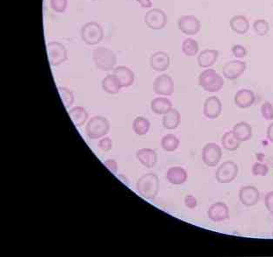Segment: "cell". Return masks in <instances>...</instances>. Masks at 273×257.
Listing matches in <instances>:
<instances>
[{"label": "cell", "mask_w": 273, "mask_h": 257, "mask_svg": "<svg viewBox=\"0 0 273 257\" xmlns=\"http://www.w3.org/2000/svg\"><path fill=\"white\" fill-rule=\"evenodd\" d=\"M136 190L145 199H155L159 191V178L153 173L142 175L136 182Z\"/></svg>", "instance_id": "cell-1"}, {"label": "cell", "mask_w": 273, "mask_h": 257, "mask_svg": "<svg viewBox=\"0 0 273 257\" xmlns=\"http://www.w3.org/2000/svg\"><path fill=\"white\" fill-rule=\"evenodd\" d=\"M102 88L106 93L109 94H117L122 88L120 86L119 79H117L114 74H109L104 78L102 80Z\"/></svg>", "instance_id": "cell-27"}, {"label": "cell", "mask_w": 273, "mask_h": 257, "mask_svg": "<svg viewBox=\"0 0 273 257\" xmlns=\"http://www.w3.org/2000/svg\"><path fill=\"white\" fill-rule=\"evenodd\" d=\"M81 38L86 45H98L102 41L104 31L98 23L88 22L81 28Z\"/></svg>", "instance_id": "cell-5"}, {"label": "cell", "mask_w": 273, "mask_h": 257, "mask_svg": "<svg viewBox=\"0 0 273 257\" xmlns=\"http://www.w3.org/2000/svg\"><path fill=\"white\" fill-rule=\"evenodd\" d=\"M232 133L240 142H244V141H249L251 139L253 134V129L250 126V124L246 122H239L233 127Z\"/></svg>", "instance_id": "cell-26"}, {"label": "cell", "mask_w": 273, "mask_h": 257, "mask_svg": "<svg viewBox=\"0 0 273 257\" xmlns=\"http://www.w3.org/2000/svg\"><path fill=\"white\" fill-rule=\"evenodd\" d=\"M180 144L178 138L174 134H166L161 140V147L167 152H174L178 149Z\"/></svg>", "instance_id": "cell-30"}, {"label": "cell", "mask_w": 273, "mask_h": 257, "mask_svg": "<svg viewBox=\"0 0 273 257\" xmlns=\"http://www.w3.org/2000/svg\"><path fill=\"white\" fill-rule=\"evenodd\" d=\"M104 165L105 167H106V168L109 170V171L112 172L113 174H116L117 171H118V163L115 160L113 159H108L106 161H104Z\"/></svg>", "instance_id": "cell-40"}, {"label": "cell", "mask_w": 273, "mask_h": 257, "mask_svg": "<svg viewBox=\"0 0 273 257\" xmlns=\"http://www.w3.org/2000/svg\"><path fill=\"white\" fill-rule=\"evenodd\" d=\"M246 69V64L240 60H232L223 66L222 73L224 78L229 80L239 79Z\"/></svg>", "instance_id": "cell-12"}, {"label": "cell", "mask_w": 273, "mask_h": 257, "mask_svg": "<svg viewBox=\"0 0 273 257\" xmlns=\"http://www.w3.org/2000/svg\"><path fill=\"white\" fill-rule=\"evenodd\" d=\"M184 205L187 207L188 209H193L198 205V201L196 199V197L191 195H188V196L184 197Z\"/></svg>", "instance_id": "cell-39"}, {"label": "cell", "mask_w": 273, "mask_h": 257, "mask_svg": "<svg viewBox=\"0 0 273 257\" xmlns=\"http://www.w3.org/2000/svg\"><path fill=\"white\" fill-rule=\"evenodd\" d=\"M166 179L172 185H182L187 181V172L182 167H172L168 169Z\"/></svg>", "instance_id": "cell-20"}, {"label": "cell", "mask_w": 273, "mask_h": 257, "mask_svg": "<svg viewBox=\"0 0 273 257\" xmlns=\"http://www.w3.org/2000/svg\"><path fill=\"white\" fill-rule=\"evenodd\" d=\"M181 123V115L178 110L171 108L163 117V126L168 130H174Z\"/></svg>", "instance_id": "cell-24"}, {"label": "cell", "mask_w": 273, "mask_h": 257, "mask_svg": "<svg viewBox=\"0 0 273 257\" xmlns=\"http://www.w3.org/2000/svg\"><path fill=\"white\" fill-rule=\"evenodd\" d=\"M113 74L119 79L121 87H129L134 84L135 79L134 72L127 66L120 65L113 69Z\"/></svg>", "instance_id": "cell-18"}, {"label": "cell", "mask_w": 273, "mask_h": 257, "mask_svg": "<svg viewBox=\"0 0 273 257\" xmlns=\"http://www.w3.org/2000/svg\"><path fill=\"white\" fill-rule=\"evenodd\" d=\"M221 142L223 148L231 152L236 151L240 146V141L235 137L232 131H229L226 132V134H224Z\"/></svg>", "instance_id": "cell-29"}, {"label": "cell", "mask_w": 273, "mask_h": 257, "mask_svg": "<svg viewBox=\"0 0 273 257\" xmlns=\"http://www.w3.org/2000/svg\"><path fill=\"white\" fill-rule=\"evenodd\" d=\"M260 112H261V115L265 120H273V106L270 102H268V101L264 102L263 105L261 106Z\"/></svg>", "instance_id": "cell-36"}, {"label": "cell", "mask_w": 273, "mask_h": 257, "mask_svg": "<svg viewBox=\"0 0 273 257\" xmlns=\"http://www.w3.org/2000/svg\"><path fill=\"white\" fill-rule=\"evenodd\" d=\"M49 62L52 66H58L67 60V51L59 42H50L46 45Z\"/></svg>", "instance_id": "cell-7"}, {"label": "cell", "mask_w": 273, "mask_h": 257, "mask_svg": "<svg viewBox=\"0 0 273 257\" xmlns=\"http://www.w3.org/2000/svg\"><path fill=\"white\" fill-rule=\"evenodd\" d=\"M269 24L265 19H258L253 23V30L258 36L264 37L269 31Z\"/></svg>", "instance_id": "cell-33"}, {"label": "cell", "mask_w": 273, "mask_h": 257, "mask_svg": "<svg viewBox=\"0 0 273 257\" xmlns=\"http://www.w3.org/2000/svg\"><path fill=\"white\" fill-rule=\"evenodd\" d=\"M265 205L270 212H273V191L267 193L265 196Z\"/></svg>", "instance_id": "cell-41"}, {"label": "cell", "mask_w": 273, "mask_h": 257, "mask_svg": "<svg viewBox=\"0 0 273 257\" xmlns=\"http://www.w3.org/2000/svg\"><path fill=\"white\" fill-rule=\"evenodd\" d=\"M219 58V51L212 49L202 51L198 57V64L201 68H209L215 64Z\"/></svg>", "instance_id": "cell-21"}, {"label": "cell", "mask_w": 273, "mask_h": 257, "mask_svg": "<svg viewBox=\"0 0 273 257\" xmlns=\"http://www.w3.org/2000/svg\"><path fill=\"white\" fill-rule=\"evenodd\" d=\"M92 59L97 68L104 72L113 70L117 64L116 54L111 49L103 46L93 50Z\"/></svg>", "instance_id": "cell-3"}, {"label": "cell", "mask_w": 273, "mask_h": 257, "mask_svg": "<svg viewBox=\"0 0 273 257\" xmlns=\"http://www.w3.org/2000/svg\"><path fill=\"white\" fill-rule=\"evenodd\" d=\"M174 81L168 74L158 76L154 81L153 91L157 95L171 96L174 93Z\"/></svg>", "instance_id": "cell-10"}, {"label": "cell", "mask_w": 273, "mask_h": 257, "mask_svg": "<svg viewBox=\"0 0 273 257\" xmlns=\"http://www.w3.org/2000/svg\"><path fill=\"white\" fill-rule=\"evenodd\" d=\"M144 22L151 30H162L167 24V15L161 9H151L145 14Z\"/></svg>", "instance_id": "cell-8"}, {"label": "cell", "mask_w": 273, "mask_h": 257, "mask_svg": "<svg viewBox=\"0 0 273 257\" xmlns=\"http://www.w3.org/2000/svg\"></svg>", "instance_id": "cell-44"}, {"label": "cell", "mask_w": 273, "mask_h": 257, "mask_svg": "<svg viewBox=\"0 0 273 257\" xmlns=\"http://www.w3.org/2000/svg\"><path fill=\"white\" fill-rule=\"evenodd\" d=\"M198 84L208 93H218L222 89L225 81L224 78L214 69L207 68L200 73Z\"/></svg>", "instance_id": "cell-2"}, {"label": "cell", "mask_w": 273, "mask_h": 257, "mask_svg": "<svg viewBox=\"0 0 273 257\" xmlns=\"http://www.w3.org/2000/svg\"><path fill=\"white\" fill-rule=\"evenodd\" d=\"M58 91L59 95L61 97L62 101H63V104L65 106V108L69 109L70 107H72L73 103H74L73 93L68 88L62 87V86H58Z\"/></svg>", "instance_id": "cell-32"}, {"label": "cell", "mask_w": 273, "mask_h": 257, "mask_svg": "<svg viewBox=\"0 0 273 257\" xmlns=\"http://www.w3.org/2000/svg\"><path fill=\"white\" fill-rule=\"evenodd\" d=\"M239 197L243 205L252 207L256 205L259 202L260 191L253 186H245L239 190Z\"/></svg>", "instance_id": "cell-13"}, {"label": "cell", "mask_w": 273, "mask_h": 257, "mask_svg": "<svg viewBox=\"0 0 273 257\" xmlns=\"http://www.w3.org/2000/svg\"><path fill=\"white\" fill-rule=\"evenodd\" d=\"M255 100H256L255 94L253 91L248 89L239 90L236 93L234 97L236 106L242 109H246L253 106L255 102Z\"/></svg>", "instance_id": "cell-17"}, {"label": "cell", "mask_w": 273, "mask_h": 257, "mask_svg": "<svg viewBox=\"0 0 273 257\" xmlns=\"http://www.w3.org/2000/svg\"><path fill=\"white\" fill-rule=\"evenodd\" d=\"M230 27L232 31L239 35L246 34L249 31V21L245 16L237 15L231 18L230 20Z\"/></svg>", "instance_id": "cell-22"}, {"label": "cell", "mask_w": 273, "mask_h": 257, "mask_svg": "<svg viewBox=\"0 0 273 257\" xmlns=\"http://www.w3.org/2000/svg\"><path fill=\"white\" fill-rule=\"evenodd\" d=\"M232 53L237 58H243L246 57L247 51L243 45H236L232 48Z\"/></svg>", "instance_id": "cell-38"}, {"label": "cell", "mask_w": 273, "mask_h": 257, "mask_svg": "<svg viewBox=\"0 0 273 257\" xmlns=\"http://www.w3.org/2000/svg\"><path fill=\"white\" fill-rule=\"evenodd\" d=\"M150 129V120L143 116L136 117L133 121V130L135 134L143 136L148 134Z\"/></svg>", "instance_id": "cell-28"}, {"label": "cell", "mask_w": 273, "mask_h": 257, "mask_svg": "<svg viewBox=\"0 0 273 257\" xmlns=\"http://www.w3.org/2000/svg\"><path fill=\"white\" fill-rule=\"evenodd\" d=\"M222 158V149L219 145L211 142L207 143L202 150V160L206 166L215 167Z\"/></svg>", "instance_id": "cell-9"}, {"label": "cell", "mask_w": 273, "mask_h": 257, "mask_svg": "<svg viewBox=\"0 0 273 257\" xmlns=\"http://www.w3.org/2000/svg\"></svg>", "instance_id": "cell-45"}, {"label": "cell", "mask_w": 273, "mask_h": 257, "mask_svg": "<svg viewBox=\"0 0 273 257\" xmlns=\"http://www.w3.org/2000/svg\"><path fill=\"white\" fill-rule=\"evenodd\" d=\"M203 113L206 118L214 120L222 113V103L219 98L216 96L209 97L204 104Z\"/></svg>", "instance_id": "cell-14"}, {"label": "cell", "mask_w": 273, "mask_h": 257, "mask_svg": "<svg viewBox=\"0 0 273 257\" xmlns=\"http://www.w3.org/2000/svg\"><path fill=\"white\" fill-rule=\"evenodd\" d=\"M67 4H68V0H51L50 1L51 9L58 13L64 12L67 8Z\"/></svg>", "instance_id": "cell-34"}, {"label": "cell", "mask_w": 273, "mask_h": 257, "mask_svg": "<svg viewBox=\"0 0 273 257\" xmlns=\"http://www.w3.org/2000/svg\"><path fill=\"white\" fill-rule=\"evenodd\" d=\"M239 173L238 165L234 161H227L223 162L216 171V179L219 183H230L235 180Z\"/></svg>", "instance_id": "cell-6"}, {"label": "cell", "mask_w": 273, "mask_h": 257, "mask_svg": "<svg viewBox=\"0 0 273 257\" xmlns=\"http://www.w3.org/2000/svg\"><path fill=\"white\" fill-rule=\"evenodd\" d=\"M150 66L156 72H164L166 71L170 64L171 58L170 56L164 51H157L150 57Z\"/></svg>", "instance_id": "cell-16"}, {"label": "cell", "mask_w": 273, "mask_h": 257, "mask_svg": "<svg viewBox=\"0 0 273 257\" xmlns=\"http://www.w3.org/2000/svg\"><path fill=\"white\" fill-rule=\"evenodd\" d=\"M199 51L198 42L193 38H186L182 43V51L187 57H194Z\"/></svg>", "instance_id": "cell-31"}, {"label": "cell", "mask_w": 273, "mask_h": 257, "mask_svg": "<svg viewBox=\"0 0 273 257\" xmlns=\"http://www.w3.org/2000/svg\"><path fill=\"white\" fill-rule=\"evenodd\" d=\"M208 217L214 223H220L229 218V208L225 203H213L208 209Z\"/></svg>", "instance_id": "cell-15"}, {"label": "cell", "mask_w": 273, "mask_h": 257, "mask_svg": "<svg viewBox=\"0 0 273 257\" xmlns=\"http://www.w3.org/2000/svg\"><path fill=\"white\" fill-rule=\"evenodd\" d=\"M69 116L76 127H81L88 120V113L83 106H74L69 110Z\"/></svg>", "instance_id": "cell-25"}, {"label": "cell", "mask_w": 273, "mask_h": 257, "mask_svg": "<svg viewBox=\"0 0 273 257\" xmlns=\"http://www.w3.org/2000/svg\"><path fill=\"white\" fill-rule=\"evenodd\" d=\"M136 158L140 163L147 168H152L157 164V154L151 148H142L136 152Z\"/></svg>", "instance_id": "cell-19"}, {"label": "cell", "mask_w": 273, "mask_h": 257, "mask_svg": "<svg viewBox=\"0 0 273 257\" xmlns=\"http://www.w3.org/2000/svg\"><path fill=\"white\" fill-rule=\"evenodd\" d=\"M109 130V121L103 116L92 117L86 126V135L92 140L104 137Z\"/></svg>", "instance_id": "cell-4"}, {"label": "cell", "mask_w": 273, "mask_h": 257, "mask_svg": "<svg viewBox=\"0 0 273 257\" xmlns=\"http://www.w3.org/2000/svg\"><path fill=\"white\" fill-rule=\"evenodd\" d=\"M150 107L154 113L157 115H164L172 108V103L165 97H157L152 100Z\"/></svg>", "instance_id": "cell-23"}, {"label": "cell", "mask_w": 273, "mask_h": 257, "mask_svg": "<svg viewBox=\"0 0 273 257\" xmlns=\"http://www.w3.org/2000/svg\"><path fill=\"white\" fill-rule=\"evenodd\" d=\"M267 139L273 143V122L267 128Z\"/></svg>", "instance_id": "cell-43"}, {"label": "cell", "mask_w": 273, "mask_h": 257, "mask_svg": "<svg viewBox=\"0 0 273 257\" xmlns=\"http://www.w3.org/2000/svg\"><path fill=\"white\" fill-rule=\"evenodd\" d=\"M136 1L139 3L140 6L143 8V9H149L153 5L151 0H136Z\"/></svg>", "instance_id": "cell-42"}, {"label": "cell", "mask_w": 273, "mask_h": 257, "mask_svg": "<svg viewBox=\"0 0 273 257\" xmlns=\"http://www.w3.org/2000/svg\"><path fill=\"white\" fill-rule=\"evenodd\" d=\"M269 172V168L267 165L256 162L252 168V173L254 176H266Z\"/></svg>", "instance_id": "cell-35"}, {"label": "cell", "mask_w": 273, "mask_h": 257, "mask_svg": "<svg viewBox=\"0 0 273 257\" xmlns=\"http://www.w3.org/2000/svg\"><path fill=\"white\" fill-rule=\"evenodd\" d=\"M99 148L104 152H108L113 148V141L109 137H102L98 143Z\"/></svg>", "instance_id": "cell-37"}, {"label": "cell", "mask_w": 273, "mask_h": 257, "mask_svg": "<svg viewBox=\"0 0 273 257\" xmlns=\"http://www.w3.org/2000/svg\"><path fill=\"white\" fill-rule=\"evenodd\" d=\"M178 29L188 36L198 34L201 29V23L192 15H184L178 21Z\"/></svg>", "instance_id": "cell-11"}]
</instances>
